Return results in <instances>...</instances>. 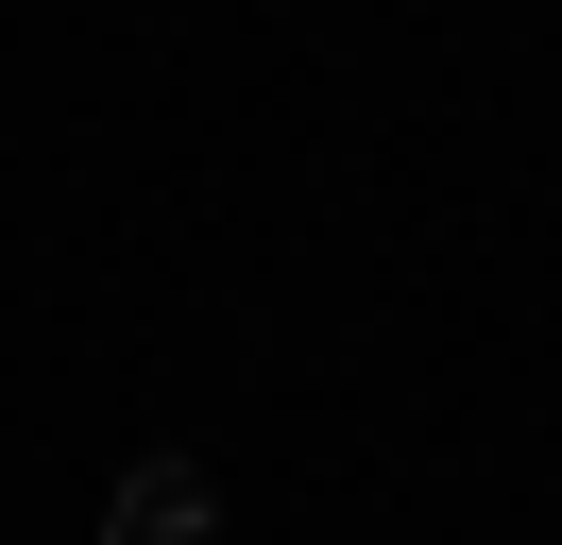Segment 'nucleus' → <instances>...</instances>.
I'll use <instances>...</instances> for the list:
<instances>
[{
	"instance_id": "f257e3e1",
	"label": "nucleus",
	"mask_w": 562,
	"mask_h": 545,
	"mask_svg": "<svg viewBox=\"0 0 562 545\" xmlns=\"http://www.w3.org/2000/svg\"><path fill=\"white\" fill-rule=\"evenodd\" d=\"M205 529H222L205 460H137V477H120V511H103V545H205Z\"/></svg>"
}]
</instances>
